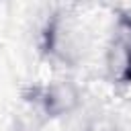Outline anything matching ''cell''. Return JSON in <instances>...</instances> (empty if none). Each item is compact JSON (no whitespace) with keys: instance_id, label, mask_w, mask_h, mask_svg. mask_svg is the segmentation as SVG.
<instances>
[{"instance_id":"cell-1","label":"cell","mask_w":131,"mask_h":131,"mask_svg":"<svg viewBox=\"0 0 131 131\" xmlns=\"http://www.w3.org/2000/svg\"><path fill=\"white\" fill-rule=\"evenodd\" d=\"M119 31H121V47H123V55H125L121 80L131 82V16L123 14L119 18Z\"/></svg>"}]
</instances>
